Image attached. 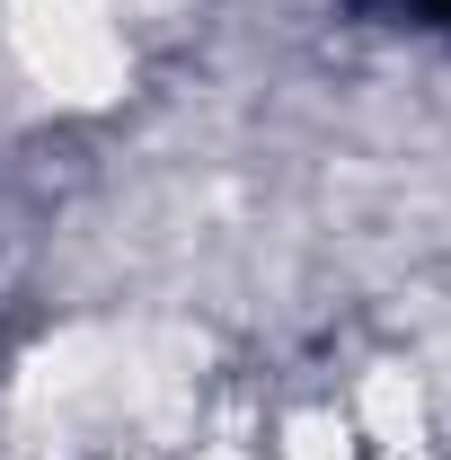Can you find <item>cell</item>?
Instances as JSON below:
<instances>
[{
  "label": "cell",
  "instance_id": "cell-1",
  "mask_svg": "<svg viewBox=\"0 0 451 460\" xmlns=\"http://www.w3.org/2000/svg\"><path fill=\"white\" fill-rule=\"evenodd\" d=\"M416 18H434V27H451V0H416Z\"/></svg>",
  "mask_w": 451,
  "mask_h": 460
}]
</instances>
